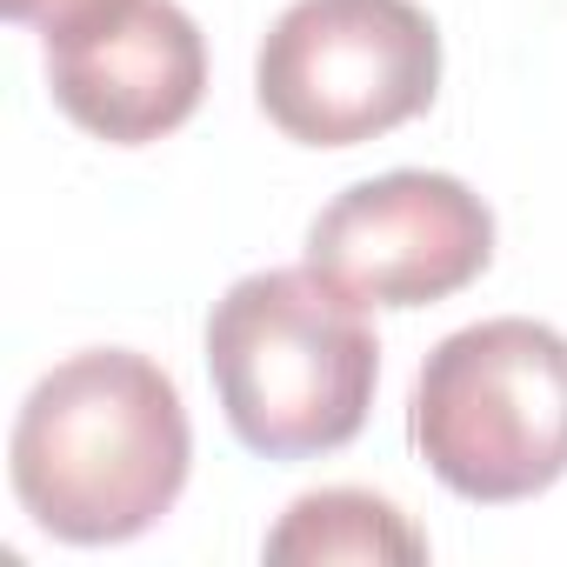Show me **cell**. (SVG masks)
Segmentation results:
<instances>
[{
  "mask_svg": "<svg viewBox=\"0 0 567 567\" xmlns=\"http://www.w3.org/2000/svg\"><path fill=\"white\" fill-rule=\"evenodd\" d=\"M8 461L41 534L114 547L181 501L194 427L167 368L134 348H87L34 381Z\"/></svg>",
  "mask_w": 567,
  "mask_h": 567,
  "instance_id": "cell-1",
  "label": "cell"
},
{
  "mask_svg": "<svg viewBox=\"0 0 567 567\" xmlns=\"http://www.w3.org/2000/svg\"><path fill=\"white\" fill-rule=\"evenodd\" d=\"M207 374L234 441L260 461L334 454L368 427L381 341L315 267L247 274L207 315Z\"/></svg>",
  "mask_w": 567,
  "mask_h": 567,
  "instance_id": "cell-2",
  "label": "cell"
},
{
  "mask_svg": "<svg viewBox=\"0 0 567 567\" xmlns=\"http://www.w3.org/2000/svg\"><path fill=\"white\" fill-rule=\"evenodd\" d=\"M408 434L461 501L547 494L567 474V334L520 315L447 334L421 361Z\"/></svg>",
  "mask_w": 567,
  "mask_h": 567,
  "instance_id": "cell-3",
  "label": "cell"
},
{
  "mask_svg": "<svg viewBox=\"0 0 567 567\" xmlns=\"http://www.w3.org/2000/svg\"><path fill=\"white\" fill-rule=\"evenodd\" d=\"M254 94L301 147H361L441 94V28L414 0H295L260 41Z\"/></svg>",
  "mask_w": 567,
  "mask_h": 567,
  "instance_id": "cell-4",
  "label": "cell"
},
{
  "mask_svg": "<svg viewBox=\"0 0 567 567\" xmlns=\"http://www.w3.org/2000/svg\"><path fill=\"white\" fill-rule=\"evenodd\" d=\"M494 260L487 200L427 167L374 174L334 194L308 227V267L348 288L361 308H427L461 295Z\"/></svg>",
  "mask_w": 567,
  "mask_h": 567,
  "instance_id": "cell-5",
  "label": "cell"
},
{
  "mask_svg": "<svg viewBox=\"0 0 567 567\" xmlns=\"http://www.w3.org/2000/svg\"><path fill=\"white\" fill-rule=\"evenodd\" d=\"M48 87L74 127L114 147H141L200 107L207 48L174 0H127L107 21L48 41Z\"/></svg>",
  "mask_w": 567,
  "mask_h": 567,
  "instance_id": "cell-6",
  "label": "cell"
},
{
  "mask_svg": "<svg viewBox=\"0 0 567 567\" xmlns=\"http://www.w3.org/2000/svg\"><path fill=\"white\" fill-rule=\"evenodd\" d=\"M274 567H328V560H427V534L381 494L368 487H321L301 494L280 527L267 534Z\"/></svg>",
  "mask_w": 567,
  "mask_h": 567,
  "instance_id": "cell-7",
  "label": "cell"
},
{
  "mask_svg": "<svg viewBox=\"0 0 567 567\" xmlns=\"http://www.w3.org/2000/svg\"><path fill=\"white\" fill-rule=\"evenodd\" d=\"M0 8H8V21L34 28L41 41H68V34H81V28L107 21L114 8H127V0H0Z\"/></svg>",
  "mask_w": 567,
  "mask_h": 567,
  "instance_id": "cell-8",
  "label": "cell"
}]
</instances>
